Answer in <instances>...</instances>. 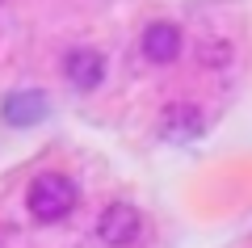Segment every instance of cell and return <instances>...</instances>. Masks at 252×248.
I'll list each match as a JSON object with an SVG mask.
<instances>
[{"mask_svg":"<svg viewBox=\"0 0 252 248\" xmlns=\"http://www.w3.org/2000/svg\"><path fill=\"white\" fill-rule=\"evenodd\" d=\"M76 202H80V189H76V181L67 173H38L30 181V189H26V206H30V214L38 223L67 219L76 211Z\"/></svg>","mask_w":252,"mask_h":248,"instance_id":"6da1fadb","label":"cell"},{"mask_svg":"<svg viewBox=\"0 0 252 248\" xmlns=\"http://www.w3.org/2000/svg\"><path fill=\"white\" fill-rule=\"evenodd\" d=\"M139 231H143V219L130 202H109L97 219V240L105 248H130L139 240Z\"/></svg>","mask_w":252,"mask_h":248,"instance_id":"7a4b0ae2","label":"cell"},{"mask_svg":"<svg viewBox=\"0 0 252 248\" xmlns=\"http://www.w3.org/2000/svg\"><path fill=\"white\" fill-rule=\"evenodd\" d=\"M181 46H185V38H181V30L172 21H152L143 30V38H139V51L152 63H172L181 55Z\"/></svg>","mask_w":252,"mask_h":248,"instance_id":"3957f363","label":"cell"},{"mask_svg":"<svg viewBox=\"0 0 252 248\" xmlns=\"http://www.w3.org/2000/svg\"><path fill=\"white\" fill-rule=\"evenodd\" d=\"M202 126H206V118H202V109L193 106V101H181V106L172 101V106L164 109V118H160L164 139H172V143H189V139H198Z\"/></svg>","mask_w":252,"mask_h":248,"instance_id":"277c9868","label":"cell"},{"mask_svg":"<svg viewBox=\"0 0 252 248\" xmlns=\"http://www.w3.org/2000/svg\"><path fill=\"white\" fill-rule=\"evenodd\" d=\"M63 71H67V80L76 89H97L105 80V59L97 51H89V46H76V51L63 55Z\"/></svg>","mask_w":252,"mask_h":248,"instance_id":"5b68a950","label":"cell"},{"mask_svg":"<svg viewBox=\"0 0 252 248\" xmlns=\"http://www.w3.org/2000/svg\"><path fill=\"white\" fill-rule=\"evenodd\" d=\"M0 114H4V122H9V126H34V122H42V118H46V97H42V93H34V89L9 93Z\"/></svg>","mask_w":252,"mask_h":248,"instance_id":"8992f818","label":"cell"}]
</instances>
